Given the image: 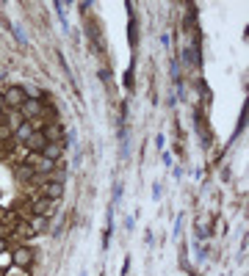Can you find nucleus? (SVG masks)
Here are the masks:
<instances>
[{
  "label": "nucleus",
  "instance_id": "f257e3e1",
  "mask_svg": "<svg viewBox=\"0 0 249 276\" xmlns=\"http://www.w3.org/2000/svg\"><path fill=\"white\" fill-rule=\"evenodd\" d=\"M58 205H61V199H44V196H36V199L31 202V215H44V218H50L53 213H58Z\"/></svg>",
  "mask_w": 249,
  "mask_h": 276
},
{
  "label": "nucleus",
  "instance_id": "f03ea898",
  "mask_svg": "<svg viewBox=\"0 0 249 276\" xmlns=\"http://www.w3.org/2000/svg\"><path fill=\"white\" fill-rule=\"evenodd\" d=\"M3 100H6V108L20 110V108H22V103L28 100V91H25V89H20V86H11V89H6Z\"/></svg>",
  "mask_w": 249,
  "mask_h": 276
},
{
  "label": "nucleus",
  "instance_id": "7ed1b4c3",
  "mask_svg": "<svg viewBox=\"0 0 249 276\" xmlns=\"http://www.w3.org/2000/svg\"><path fill=\"white\" fill-rule=\"evenodd\" d=\"M42 113H44L42 100H31V97H28L25 103H22V108H20V116L25 119V122H31V119H42Z\"/></svg>",
  "mask_w": 249,
  "mask_h": 276
},
{
  "label": "nucleus",
  "instance_id": "20e7f679",
  "mask_svg": "<svg viewBox=\"0 0 249 276\" xmlns=\"http://www.w3.org/2000/svg\"><path fill=\"white\" fill-rule=\"evenodd\" d=\"M210 213H208V210H200V213H197V218H194V232H197V238H205L208 232H210Z\"/></svg>",
  "mask_w": 249,
  "mask_h": 276
},
{
  "label": "nucleus",
  "instance_id": "39448f33",
  "mask_svg": "<svg viewBox=\"0 0 249 276\" xmlns=\"http://www.w3.org/2000/svg\"><path fill=\"white\" fill-rule=\"evenodd\" d=\"M11 260H14L17 268H28V265L34 262V251H31L28 246H20V248H14L11 251Z\"/></svg>",
  "mask_w": 249,
  "mask_h": 276
},
{
  "label": "nucleus",
  "instance_id": "423d86ee",
  "mask_svg": "<svg viewBox=\"0 0 249 276\" xmlns=\"http://www.w3.org/2000/svg\"><path fill=\"white\" fill-rule=\"evenodd\" d=\"M61 152H64V144L61 141H47V144L42 146V158H47V160H53V163H58L61 160Z\"/></svg>",
  "mask_w": 249,
  "mask_h": 276
},
{
  "label": "nucleus",
  "instance_id": "0eeeda50",
  "mask_svg": "<svg viewBox=\"0 0 249 276\" xmlns=\"http://www.w3.org/2000/svg\"><path fill=\"white\" fill-rule=\"evenodd\" d=\"M36 196H44V199H61L64 185L61 182H44V185H39V193H36Z\"/></svg>",
  "mask_w": 249,
  "mask_h": 276
},
{
  "label": "nucleus",
  "instance_id": "6e6552de",
  "mask_svg": "<svg viewBox=\"0 0 249 276\" xmlns=\"http://www.w3.org/2000/svg\"><path fill=\"white\" fill-rule=\"evenodd\" d=\"M42 136L47 138V141H64V127L58 122H47L44 130H42Z\"/></svg>",
  "mask_w": 249,
  "mask_h": 276
},
{
  "label": "nucleus",
  "instance_id": "1a4fd4ad",
  "mask_svg": "<svg viewBox=\"0 0 249 276\" xmlns=\"http://www.w3.org/2000/svg\"><path fill=\"white\" fill-rule=\"evenodd\" d=\"M47 144V138L42 136V133H34V136L28 138V144H25V149L28 152H42V146Z\"/></svg>",
  "mask_w": 249,
  "mask_h": 276
},
{
  "label": "nucleus",
  "instance_id": "9d476101",
  "mask_svg": "<svg viewBox=\"0 0 249 276\" xmlns=\"http://www.w3.org/2000/svg\"><path fill=\"white\" fill-rule=\"evenodd\" d=\"M28 224H31V232H34V235H42V232H44V227H47V218H44V215H31Z\"/></svg>",
  "mask_w": 249,
  "mask_h": 276
},
{
  "label": "nucleus",
  "instance_id": "9b49d317",
  "mask_svg": "<svg viewBox=\"0 0 249 276\" xmlns=\"http://www.w3.org/2000/svg\"><path fill=\"white\" fill-rule=\"evenodd\" d=\"M14 136L20 138L22 144H28V138L34 136V127H31V122H22L20 127H17V130H14Z\"/></svg>",
  "mask_w": 249,
  "mask_h": 276
},
{
  "label": "nucleus",
  "instance_id": "f8f14e48",
  "mask_svg": "<svg viewBox=\"0 0 249 276\" xmlns=\"http://www.w3.org/2000/svg\"><path fill=\"white\" fill-rule=\"evenodd\" d=\"M3 113H8V127H11V133L17 130V127H20L22 122H25V119L20 116V110H11V108H6V110H3Z\"/></svg>",
  "mask_w": 249,
  "mask_h": 276
},
{
  "label": "nucleus",
  "instance_id": "ddd939ff",
  "mask_svg": "<svg viewBox=\"0 0 249 276\" xmlns=\"http://www.w3.org/2000/svg\"><path fill=\"white\" fill-rule=\"evenodd\" d=\"M11 265H14V260H11V251H8V248H6V251H0V271H8V268H11Z\"/></svg>",
  "mask_w": 249,
  "mask_h": 276
},
{
  "label": "nucleus",
  "instance_id": "4468645a",
  "mask_svg": "<svg viewBox=\"0 0 249 276\" xmlns=\"http://www.w3.org/2000/svg\"><path fill=\"white\" fill-rule=\"evenodd\" d=\"M17 177H20V179H31V182H34L36 174H34V169H28V166L22 163V166H17Z\"/></svg>",
  "mask_w": 249,
  "mask_h": 276
},
{
  "label": "nucleus",
  "instance_id": "2eb2a0df",
  "mask_svg": "<svg viewBox=\"0 0 249 276\" xmlns=\"http://www.w3.org/2000/svg\"><path fill=\"white\" fill-rule=\"evenodd\" d=\"M17 235H22V238L34 235V232H31V224H28V221H20V224H17Z\"/></svg>",
  "mask_w": 249,
  "mask_h": 276
},
{
  "label": "nucleus",
  "instance_id": "dca6fc26",
  "mask_svg": "<svg viewBox=\"0 0 249 276\" xmlns=\"http://www.w3.org/2000/svg\"><path fill=\"white\" fill-rule=\"evenodd\" d=\"M11 138V127L8 124H0V141H8Z\"/></svg>",
  "mask_w": 249,
  "mask_h": 276
},
{
  "label": "nucleus",
  "instance_id": "f3484780",
  "mask_svg": "<svg viewBox=\"0 0 249 276\" xmlns=\"http://www.w3.org/2000/svg\"><path fill=\"white\" fill-rule=\"evenodd\" d=\"M8 232H11V229H8V227H6V224H0V238H6V235H8Z\"/></svg>",
  "mask_w": 249,
  "mask_h": 276
},
{
  "label": "nucleus",
  "instance_id": "a211bd4d",
  "mask_svg": "<svg viewBox=\"0 0 249 276\" xmlns=\"http://www.w3.org/2000/svg\"><path fill=\"white\" fill-rule=\"evenodd\" d=\"M6 110V100H3V94H0V113Z\"/></svg>",
  "mask_w": 249,
  "mask_h": 276
},
{
  "label": "nucleus",
  "instance_id": "6ab92c4d",
  "mask_svg": "<svg viewBox=\"0 0 249 276\" xmlns=\"http://www.w3.org/2000/svg\"><path fill=\"white\" fill-rule=\"evenodd\" d=\"M0 251H6V238H0Z\"/></svg>",
  "mask_w": 249,
  "mask_h": 276
},
{
  "label": "nucleus",
  "instance_id": "aec40b11",
  "mask_svg": "<svg viewBox=\"0 0 249 276\" xmlns=\"http://www.w3.org/2000/svg\"><path fill=\"white\" fill-rule=\"evenodd\" d=\"M0 276H3V271H0Z\"/></svg>",
  "mask_w": 249,
  "mask_h": 276
},
{
  "label": "nucleus",
  "instance_id": "412c9836",
  "mask_svg": "<svg viewBox=\"0 0 249 276\" xmlns=\"http://www.w3.org/2000/svg\"><path fill=\"white\" fill-rule=\"evenodd\" d=\"M0 119H3V113H0Z\"/></svg>",
  "mask_w": 249,
  "mask_h": 276
}]
</instances>
